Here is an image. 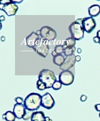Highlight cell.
Listing matches in <instances>:
<instances>
[{
    "mask_svg": "<svg viewBox=\"0 0 100 121\" xmlns=\"http://www.w3.org/2000/svg\"><path fill=\"white\" fill-rule=\"evenodd\" d=\"M42 95L38 93H32L28 95L24 102V106L26 109L34 111L38 110L41 106Z\"/></svg>",
    "mask_w": 100,
    "mask_h": 121,
    "instance_id": "6da1fadb",
    "label": "cell"
},
{
    "mask_svg": "<svg viewBox=\"0 0 100 121\" xmlns=\"http://www.w3.org/2000/svg\"><path fill=\"white\" fill-rule=\"evenodd\" d=\"M38 80L42 82L48 89L52 87L54 82L57 81V78L53 71L50 69H43L40 72Z\"/></svg>",
    "mask_w": 100,
    "mask_h": 121,
    "instance_id": "7a4b0ae2",
    "label": "cell"
},
{
    "mask_svg": "<svg viewBox=\"0 0 100 121\" xmlns=\"http://www.w3.org/2000/svg\"><path fill=\"white\" fill-rule=\"evenodd\" d=\"M83 19H78L72 23L69 27V30L72 38L79 41L84 38V30L82 25Z\"/></svg>",
    "mask_w": 100,
    "mask_h": 121,
    "instance_id": "3957f363",
    "label": "cell"
},
{
    "mask_svg": "<svg viewBox=\"0 0 100 121\" xmlns=\"http://www.w3.org/2000/svg\"><path fill=\"white\" fill-rule=\"evenodd\" d=\"M2 7H1V10L5 12V13L8 16H14L17 13L19 9L18 6L12 1L7 2L6 3L1 4Z\"/></svg>",
    "mask_w": 100,
    "mask_h": 121,
    "instance_id": "277c9868",
    "label": "cell"
},
{
    "mask_svg": "<svg viewBox=\"0 0 100 121\" xmlns=\"http://www.w3.org/2000/svg\"><path fill=\"white\" fill-rule=\"evenodd\" d=\"M74 75L72 72L69 70L63 71L59 75V81L64 86H70L74 81Z\"/></svg>",
    "mask_w": 100,
    "mask_h": 121,
    "instance_id": "5b68a950",
    "label": "cell"
},
{
    "mask_svg": "<svg viewBox=\"0 0 100 121\" xmlns=\"http://www.w3.org/2000/svg\"><path fill=\"white\" fill-rule=\"evenodd\" d=\"M40 30L41 37L48 41L55 40L57 37L56 31L49 26H44Z\"/></svg>",
    "mask_w": 100,
    "mask_h": 121,
    "instance_id": "8992f818",
    "label": "cell"
},
{
    "mask_svg": "<svg viewBox=\"0 0 100 121\" xmlns=\"http://www.w3.org/2000/svg\"><path fill=\"white\" fill-rule=\"evenodd\" d=\"M34 51L39 55L45 58L49 52V46L45 44L41 38L39 40L36 45L33 48Z\"/></svg>",
    "mask_w": 100,
    "mask_h": 121,
    "instance_id": "52a82bcc",
    "label": "cell"
},
{
    "mask_svg": "<svg viewBox=\"0 0 100 121\" xmlns=\"http://www.w3.org/2000/svg\"><path fill=\"white\" fill-rule=\"evenodd\" d=\"M55 104V101L53 96L49 93L46 92L42 96L41 106L47 110H51Z\"/></svg>",
    "mask_w": 100,
    "mask_h": 121,
    "instance_id": "ba28073f",
    "label": "cell"
},
{
    "mask_svg": "<svg viewBox=\"0 0 100 121\" xmlns=\"http://www.w3.org/2000/svg\"><path fill=\"white\" fill-rule=\"evenodd\" d=\"M82 25L84 31L87 33H91L96 28V23L93 17H86L83 19Z\"/></svg>",
    "mask_w": 100,
    "mask_h": 121,
    "instance_id": "9c48e42d",
    "label": "cell"
},
{
    "mask_svg": "<svg viewBox=\"0 0 100 121\" xmlns=\"http://www.w3.org/2000/svg\"><path fill=\"white\" fill-rule=\"evenodd\" d=\"M76 56L74 54L67 56L62 65L60 66V69L63 71L69 70L75 64L76 61Z\"/></svg>",
    "mask_w": 100,
    "mask_h": 121,
    "instance_id": "30bf717a",
    "label": "cell"
},
{
    "mask_svg": "<svg viewBox=\"0 0 100 121\" xmlns=\"http://www.w3.org/2000/svg\"><path fill=\"white\" fill-rule=\"evenodd\" d=\"M40 38H41L39 37V35L37 33L34 32H32L26 38L27 45L28 47L33 48L36 45Z\"/></svg>",
    "mask_w": 100,
    "mask_h": 121,
    "instance_id": "8fae6325",
    "label": "cell"
},
{
    "mask_svg": "<svg viewBox=\"0 0 100 121\" xmlns=\"http://www.w3.org/2000/svg\"><path fill=\"white\" fill-rule=\"evenodd\" d=\"M26 108L23 104H16L13 108V112L15 114L16 118L18 119H22L25 114L26 112Z\"/></svg>",
    "mask_w": 100,
    "mask_h": 121,
    "instance_id": "7c38bea8",
    "label": "cell"
},
{
    "mask_svg": "<svg viewBox=\"0 0 100 121\" xmlns=\"http://www.w3.org/2000/svg\"><path fill=\"white\" fill-rule=\"evenodd\" d=\"M88 13L92 17H96L100 14V6L98 5H93L88 8Z\"/></svg>",
    "mask_w": 100,
    "mask_h": 121,
    "instance_id": "4fadbf2b",
    "label": "cell"
},
{
    "mask_svg": "<svg viewBox=\"0 0 100 121\" xmlns=\"http://www.w3.org/2000/svg\"><path fill=\"white\" fill-rule=\"evenodd\" d=\"M46 117L43 112L37 111L34 112L31 120V121H46Z\"/></svg>",
    "mask_w": 100,
    "mask_h": 121,
    "instance_id": "5bb4252c",
    "label": "cell"
},
{
    "mask_svg": "<svg viewBox=\"0 0 100 121\" xmlns=\"http://www.w3.org/2000/svg\"><path fill=\"white\" fill-rule=\"evenodd\" d=\"M2 118L6 121H15L16 117L13 112L7 111L3 115Z\"/></svg>",
    "mask_w": 100,
    "mask_h": 121,
    "instance_id": "9a60e30c",
    "label": "cell"
},
{
    "mask_svg": "<svg viewBox=\"0 0 100 121\" xmlns=\"http://www.w3.org/2000/svg\"><path fill=\"white\" fill-rule=\"evenodd\" d=\"M65 58L64 57V56L62 54H58V55L55 56L53 57V63L56 65L58 66H61L65 61Z\"/></svg>",
    "mask_w": 100,
    "mask_h": 121,
    "instance_id": "2e32d148",
    "label": "cell"
},
{
    "mask_svg": "<svg viewBox=\"0 0 100 121\" xmlns=\"http://www.w3.org/2000/svg\"><path fill=\"white\" fill-rule=\"evenodd\" d=\"M76 44V40L71 37H69L67 38L65 41L64 42L63 44L64 48H67V47H73L75 46Z\"/></svg>",
    "mask_w": 100,
    "mask_h": 121,
    "instance_id": "e0dca14e",
    "label": "cell"
},
{
    "mask_svg": "<svg viewBox=\"0 0 100 121\" xmlns=\"http://www.w3.org/2000/svg\"><path fill=\"white\" fill-rule=\"evenodd\" d=\"M76 51L75 46L73 47H67L64 48V54L65 56H68L72 54H74V53Z\"/></svg>",
    "mask_w": 100,
    "mask_h": 121,
    "instance_id": "ac0fdd59",
    "label": "cell"
},
{
    "mask_svg": "<svg viewBox=\"0 0 100 121\" xmlns=\"http://www.w3.org/2000/svg\"><path fill=\"white\" fill-rule=\"evenodd\" d=\"M34 111H29L28 110H26V112L25 114L24 115L23 119L25 121H27L29 119H31L32 118V117L33 114H34Z\"/></svg>",
    "mask_w": 100,
    "mask_h": 121,
    "instance_id": "d6986e66",
    "label": "cell"
},
{
    "mask_svg": "<svg viewBox=\"0 0 100 121\" xmlns=\"http://www.w3.org/2000/svg\"><path fill=\"white\" fill-rule=\"evenodd\" d=\"M62 86V83L60 82V81H56L53 84V86H52V88L55 91H58L61 89Z\"/></svg>",
    "mask_w": 100,
    "mask_h": 121,
    "instance_id": "ffe728a7",
    "label": "cell"
},
{
    "mask_svg": "<svg viewBox=\"0 0 100 121\" xmlns=\"http://www.w3.org/2000/svg\"><path fill=\"white\" fill-rule=\"evenodd\" d=\"M64 48L62 45H57L55 48L54 50L58 54H62L64 52Z\"/></svg>",
    "mask_w": 100,
    "mask_h": 121,
    "instance_id": "44dd1931",
    "label": "cell"
},
{
    "mask_svg": "<svg viewBox=\"0 0 100 121\" xmlns=\"http://www.w3.org/2000/svg\"><path fill=\"white\" fill-rule=\"evenodd\" d=\"M36 85H37V88L40 91H44L47 89L46 86L39 80H37Z\"/></svg>",
    "mask_w": 100,
    "mask_h": 121,
    "instance_id": "7402d4cb",
    "label": "cell"
},
{
    "mask_svg": "<svg viewBox=\"0 0 100 121\" xmlns=\"http://www.w3.org/2000/svg\"><path fill=\"white\" fill-rule=\"evenodd\" d=\"M15 102L17 103V104H22L23 102H24V100L21 97H17L15 99Z\"/></svg>",
    "mask_w": 100,
    "mask_h": 121,
    "instance_id": "603a6c76",
    "label": "cell"
},
{
    "mask_svg": "<svg viewBox=\"0 0 100 121\" xmlns=\"http://www.w3.org/2000/svg\"><path fill=\"white\" fill-rule=\"evenodd\" d=\"M87 99V96L85 95H82L81 97H80V100L82 102H84L86 101Z\"/></svg>",
    "mask_w": 100,
    "mask_h": 121,
    "instance_id": "cb8c5ba5",
    "label": "cell"
},
{
    "mask_svg": "<svg viewBox=\"0 0 100 121\" xmlns=\"http://www.w3.org/2000/svg\"><path fill=\"white\" fill-rule=\"evenodd\" d=\"M95 108L97 112H100V104H95Z\"/></svg>",
    "mask_w": 100,
    "mask_h": 121,
    "instance_id": "d4e9b609",
    "label": "cell"
},
{
    "mask_svg": "<svg viewBox=\"0 0 100 121\" xmlns=\"http://www.w3.org/2000/svg\"><path fill=\"white\" fill-rule=\"evenodd\" d=\"M100 40V39L98 37H97V36H96V37H94L93 38V41L95 43H99Z\"/></svg>",
    "mask_w": 100,
    "mask_h": 121,
    "instance_id": "484cf974",
    "label": "cell"
},
{
    "mask_svg": "<svg viewBox=\"0 0 100 121\" xmlns=\"http://www.w3.org/2000/svg\"><path fill=\"white\" fill-rule=\"evenodd\" d=\"M81 57H80V56H79V55L76 56V61H78V62L80 61V60H81Z\"/></svg>",
    "mask_w": 100,
    "mask_h": 121,
    "instance_id": "4316f807",
    "label": "cell"
},
{
    "mask_svg": "<svg viewBox=\"0 0 100 121\" xmlns=\"http://www.w3.org/2000/svg\"><path fill=\"white\" fill-rule=\"evenodd\" d=\"M52 55H53V57H55V56L58 55V54L57 53H56L55 50H53V51H52Z\"/></svg>",
    "mask_w": 100,
    "mask_h": 121,
    "instance_id": "83f0119b",
    "label": "cell"
},
{
    "mask_svg": "<svg viewBox=\"0 0 100 121\" xmlns=\"http://www.w3.org/2000/svg\"><path fill=\"white\" fill-rule=\"evenodd\" d=\"M46 121H53L52 119H50L49 117H46Z\"/></svg>",
    "mask_w": 100,
    "mask_h": 121,
    "instance_id": "f1b7e54d",
    "label": "cell"
},
{
    "mask_svg": "<svg viewBox=\"0 0 100 121\" xmlns=\"http://www.w3.org/2000/svg\"><path fill=\"white\" fill-rule=\"evenodd\" d=\"M97 37H98L100 39V30L97 32Z\"/></svg>",
    "mask_w": 100,
    "mask_h": 121,
    "instance_id": "f546056e",
    "label": "cell"
},
{
    "mask_svg": "<svg viewBox=\"0 0 100 121\" xmlns=\"http://www.w3.org/2000/svg\"><path fill=\"white\" fill-rule=\"evenodd\" d=\"M13 1L14 3H22L23 1H22V0H21V1Z\"/></svg>",
    "mask_w": 100,
    "mask_h": 121,
    "instance_id": "4dcf8cb0",
    "label": "cell"
},
{
    "mask_svg": "<svg viewBox=\"0 0 100 121\" xmlns=\"http://www.w3.org/2000/svg\"><path fill=\"white\" fill-rule=\"evenodd\" d=\"M5 20V17H4V16H1V21H4V20Z\"/></svg>",
    "mask_w": 100,
    "mask_h": 121,
    "instance_id": "1f68e13d",
    "label": "cell"
},
{
    "mask_svg": "<svg viewBox=\"0 0 100 121\" xmlns=\"http://www.w3.org/2000/svg\"><path fill=\"white\" fill-rule=\"evenodd\" d=\"M77 52L78 53H81L82 52V50L81 48H78V50H77Z\"/></svg>",
    "mask_w": 100,
    "mask_h": 121,
    "instance_id": "d6a6232c",
    "label": "cell"
},
{
    "mask_svg": "<svg viewBox=\"0 0 100 121\" xmlns=\"http://www.w3.org/2000/svg\"><path fill=\"white\" fill-rule=\"evenodd\" d=\"M1 40L2 41H4L5 40V38L4 37V36H3V37H1Z\"/></svg>",
    "mask_w": 100,
    "mask_h": 121,
    "instance_id": "836d02e7",
    "label": "cell"
},
{
    "mask_svg": "<svg viewBox=\"0 0 100 121\" xmlns=\"http://www.w3.org/2000/svg\"><path fill=\"white\" fill-rule=\"evenodd\" d=\"M36 33H37L38 35H40V34H41V32H40V30H39V31H37V32H36Z\"/></svg>",
    "mask_w": 100,
    "mask_h": 121,
    "instance_id": "e575fe53",
    "label": "cell"
},
{
    "mask_svg": "<svg viewBox=\"0 0 100 121\" xmlns=\"http://www.w3.org/2000/svg\"><path fill=\"white\" fill-rule=\"evenodd\" d=\"M99 117H100V113H99Z\"/></svg>",
    "mask_w": 100,
    "mask_h": 121,
    "instance_id": "d590c367",
    "label": "cell"
},
{
    "mask_svg": "<svg viewBox=\"0 0 100 121\" xmlns=\"http://www.w3.org/2000/svg\"><path fill=\"white\" fill-rule=\"evenodd\" d=\"M100 44V42H99V43Z\"/></svg>",
    "mask_w": 100,
    "mask_h": 121,
    "instance_id": "8d00e7d4",
    "label": "cell"
}]
</instances>
